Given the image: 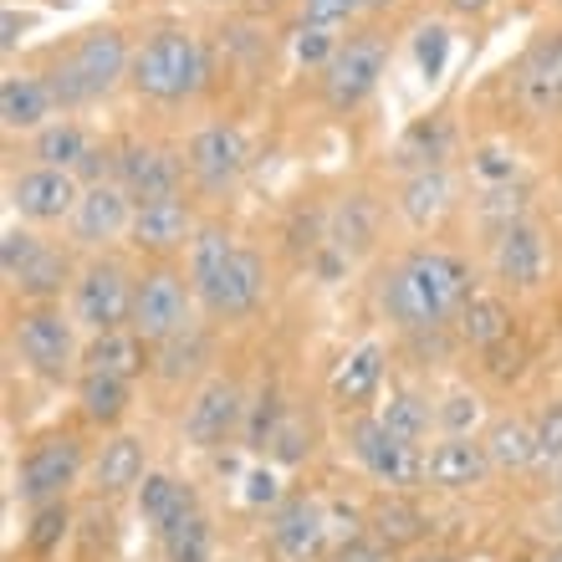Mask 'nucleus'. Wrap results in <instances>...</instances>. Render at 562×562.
Here are the masks:
<instances>
[{
    "label": "nucleus",
    "mask_w": 562,
    "mask_h": 562,
    "mask_svg": "<svg viewBox=\"0 0 562 562\" xmlns=\"http://www.w3.org/2000/svg\"><path fill=\"white\" fill-rule=\"evenodd\" d=\"M373 415L404 445H419V450H425V445L435 440V400H425L415 389H389L384 400L373 404Z\"/></svg>",
    "instance_id": "nucleus-34"
},
{
    "label": "nucleus",
    "mask_w": 562,
    "mask_h": 562,
    "mask_svg": "<svg viewBox=\"0 0 562 562\" xmlns=\"http://www.w3.org/2000/svg\"><path fill=\"white\" fill-rule=\"evenodd\" d=\"M103 144V138L92 134L82 119H72V113H61L57 123H46L42 134L26 138V164H52V169H72V175H82V164L92 159V148Z\"/></svg>",
    "instance_id": "nucleus-27"
},
{
    "label": "nucleus",
    "mask_w": 562,
    "mask_h": 562,
    "mask_svg": "<svg viewBox=\"0 0 562 562\" xmlns=\"http://www.w3.org/2000/svg\"><path fill=\"white\" fill-rule=\"evenodd\" d=\"M82 369H98V373H119V379H144L154 369V348L138 338L134 327H119V333H103V338H88L82 342Z\"/></svg>",
    "instance_id": "nucleus-32"
},
{
    "label": "nucleus",
    "mask_w": 562,
    "mask_h": 562,
    "mask_svg": "<svg viewBox=\"0 0 562 562\" xmlns=\"http://www.w3.org/2000/svg\"><path fill=\"white\" fill-rule=\"evenodd\" d=\"M537 465L542 471H562V400L537 415Z\"/></svg>",
    "instance_id": "nucleus-45"
},
{
    "label": "nucleus",
    "mask_w": 562,
    "mask_h": 562,
    "mask_svg": "<svg viewBox=\"0 0 562 562\" xmlns=\"http://www.w3.org/2000/svg\"><path fill=\"white\" fill-rule=\"evenodd\" d=\"M379 236H384V205L373 200L369 190H348L338 194L323 215V240L333 251H342L348 261H363V256L379 251Z\"/></svg>",
    "instance_id": "nucleus-24"
},
{
    "label": "nucleus",
    "mask_w": 562,
    "mask_h": 562,
    "mask_svg": "<svg viewBox=\"0 0 562 562\" xmlns=\"http://www.w3.org/2000/svg\"><path fill=\"white\" fill-rule=\"evenodd\" d=\"M460 205V175L456 164H435V169H409L400 175L394 194H389V210H394V221L404 231H415V236H429V231H440Z\"/></svg>",
    "instance_id": "nucleus-16"
},
{
    "label": "nucleus",
    "mask_w": 562,
    "mask_h": 562,
    "mask_svg": "<svg viewBox=\"0 0 562 562\" xmlns=\"http://www.w3.org/2000/svg\"><path fill=\"white\" fill-rule=\"evenodd\" d=\"M200 317H205V312H200V296H194L190 271L179 267V261H148V267L138 271L134 317H128V327H134L148 348L175 342L179 333L200 327Z\"/></svg>",
    "instance_id": "nucleus-7"
},
{
    "label": "nucleus",
    "mask_w": 562,
    "mask_h": 562,
    "mask_svg": "<svg viewBox=\"0 0 562 562\" xmlns=\"http://www.w3.org/2000/svg\"><path fill=\"white\" fill-rule=\"evenodd\" d=\"M134 394L138 384L134 379H119V373H98V369H82L72 379V400H77V415L88 419L92 429H123V419L134 415Z\"/></svg>",
    "instance_id": "nucleus-26"
},
{
    "label": "nucleus",
    "mask_w": 562,
    "mask_h": 562,
    "mask_svg": "<svg viewBox=\"0 0 562 562\" xmlns=\"http://www.w3.org/2000/svg\"><path fill=\"white\" fill-rule=\"evenodd\" d=\"M134 210L138 200L119 179H92V184H82V200H77L72 221H67V246L82 256L119 251L134 236Z\"/></svg>",
    "instance_id": "nucleus-12"
},
{
    "label": "nucleus",
    "mask_w": 562,
    "mask_h": 562,
    "mask_svg": "<svg viewBox=\"0 0 562 562\" xmlns=\"http://www.w3.org/2000/svg\"><path fill=\"white\" fill-rule=\"evenodd\" d=\"M31 26H36V15H26V11H15V5H5V11H0V31H5V36H0V52H5V57H15V46L26 42Z\"/></svg>",
    "instance_id": "nucleus-47"
},
{
    "label": "nucleus",
    "mask_w": 562,
    "mask_h": 562,
    "mask_svg": "<svg viewBox=\"0 0 562 562\" xmlns=\"http://www.w3.org/2000/svg\"><path fill=\"white\" fill-rule=\"evenodd\" d=\"M134 506H138V521L159 537V532H169V527H175V521L194 506V491H190V481H179L175 471L154 465V471L144 475V486L134 491Z\"/></svg>",
    "instance_id": "nucleus-31"
},
{
    "label": "nucleus",
    "mask_w": 562,
    "mask_h": 562,
    "mask_svg": "<svg viewBox=\"0 0 562 562\" xmlns=\"http://www.w3.org/2000/svg\"><path fill=\"white\" fill-rule=\"evenodd\" d=\"M512 302H506V292H496V286H481V292L460 307L456 317V333L465 348H475V353H491V348H502L506 338H512Z\"/></svg>",
    "instance_id": "nucleus-29"
},
{
    "label": "nucleus",
    "mask_w": 562,
    "mask_h": 562,
    "mask_svg": "<svg viewBox=\"0 0 562 562\" xmlns=\"http://www.w3.org/2000/svg\"><path fill=\"white\" fill-rule=\"evenodd\" d=\"M205 358H210L205 333H200V327H190V333H179L175 342L154 348V373H159L164 384H184V379H194V384H200V379H210Z\"/></svg>",
    "instance_id": "nucleus-36"
},
{
    "label": "nucleus",
    "mask_w": 562,
    "mask_h": 562,
    "mask_svg": "<svg viewBox=\"0 0 562 562\" xmlns=\"http://www.w3.org/2000/svg\"><path fill=\"white\" fill-rule=\"evenodd\" d=\"M481 440H486V456L496 471L517 475L537 465V419L532 415H496L481 429Z\"/></svg>",
    "instance_id": "nucleus-33"
},
{
    "label": "nucleus",
    "mask_w": 562,
    "mask_h": 562,
    "mask_svg": "<svg viewBox=\"0 0 562 562\" xmlns=\"http://www.w3.org/2000/svg\"><path fill=\"white\" fill-rule=\"evenodd\" d=\"M11 353L21 358V369L42 384H72L82 373V327L72 323L67 302H26L11 307Z\"/></svg>",
    "instance_id": "nucleus-4"
},
{
    "label": "nucleus",
    "mask_w": 562,
    "mask_h": 562,
    "mask_svg": "<svg viewBox=\"0 0 562 562\" xmlns=\"http://www.w3.org/2000/svg\"><path fill=\"white\" fill-rule=\"evenodd\" d=\"M134 292H138V271L128 267L119 251L82 256L72 292H67V312H72V323L82 327V338H103V333L128 327V317H134Z\"/></svg>",
    "instance_id": "nucleus-6"
},
{
    "label": "nucleus",
    "mask_w": 562,
    "mask_h": 562,
    "mask_svg": "<svg viewBox=\"0 0 562 562\" xmlns=\"http://www.w3.org/2000/svg\"><path fill=\"white\" fill-rule=\"evenodd\" d=\"M251 169V138L240 123L210 119L184 138V179L200 200H225Z\"/></svg>",
    "instance_id": "nucleus-9"
},
{
    "label": "nucleus",
    "mask_w": 562,
    "mask_h": 562,
    "mask_svg": "<svg viewBox=\"0 0 562 562\" xmlns=\"http://www.w3.org/2000/svg\"><path fill=\"white\" fill-rule=\"evenodd\" d=\"M481 292L475 267L450 246H409L379 277V312L394 333H440Z\"/></svg>",
    "instance_id": "nucleus-1"
},
{
    "label": "nucleus",
    "mask_w": 562,
    "mask_h": 562,
    "mask_svg": "<svg viewBox=\"0 0 562 562\" xmlns=\"http://www.w3.org/2000/svg\"><path fill=\"white\" fill-rule=\"evenodd\" d=\"M88 465H92V450L77 429H61V425L46 429L15 460V502L26 506V512L31 506L67 502L88 481Z\"/></svg>",
    "instance_id": "nucleus-5"
},
{
    "label": "nucleus",
    "mask_w": 562,
    "mask_h": 562,
    "mask_svg": "<svg viewBox=\"0 0 562 562\" xmlns=\"http://www.w3.org/2000/svg\"><path fill=\"white\" fill-rule=\"evenodd\" d=\"M77 200H82V179L72 169H52V164H21L5 175V205H11V221L21 225H67L72 221Z\"/></svg>",
    "instance_id": "nucleus-13"
},
{
    "label": "nucleus",
    "mask_w": 562,
    "mask_h": 562,
    "mask_svg": "<svg viewBox=\"0 0 562 562\" xmlns=\"http://www.w3.org/2000/svg\"><path fill=\"white\" fill-rule=\"evenodd\" d=\"M517 148L512 144H475L471 148V184L475 190H506V184H517Z\"/></svg>",
    "instance_id": "nucleus-41"
},
{
    "label": "nucleus",
    "mask_w": 562,
    "mask_h": 562,
    "mask_svg": "<svg viewBox=\"0 0 562 562\" xmlns=\"http://www.w3.org/2000/svg\"><path fill=\"white\" fill-rule=\"evenodd\" d=\"M261 302H267V261L246 240H236V251L225 256V267L200 286V312L210 323H240Z\"/></svg>",
    "instance_id": "nucleus-17"
},
{
    "label": "nucleus",
    "mask_w": 562,
    "mask_h": 562,
    "mask_svg": "<svg viewBox=\"0 0 562 562\" xmlns=\"http://www.w3.org/2000/svg\"><path fill=\"white\" fill-rule=\"evenodd\" d=\"M394 5H400V0H358V15H363V21H373V15H389Z\"/></svg>",
    "instance_id": "nucleus-49"
},
{
    "label": "nucleus",
    "mask_w": 562,
    "mask_h": 562,
    "mask_svg": "<svg viewBox=\"0 0 562 562\" xmlns=\"http://www.w3.org/2000/svg\"><path fill=\"white\" fill-rule=\"evenodd\" d=\"M42 246H46V236L36 225H21V221L5 225V236H0V277H5V292L26 277V267L42 256Z\"/></svg>",
    "instance_id": "nucleus-40"
},
{
    "label": "nucleus",
    "mask_w": 562,
    "mask_h": 562,
    "mask_svg": "<svg viewBox=\"0 0 562 562\" xmlns=\"http://www.w3.org/2000/svg\"><path fill=\"white\" fill-rule=\"evenodd\" d=\"M384 379H389V348L384 338H363L353 348H342L333 373H327V394L338 409L358 415V409H373L384 400Z\"/></svg>",
    "instance_id": "nucleus-21"
},
{
    "label": "nucleus",
    "mask_w": 562,
    "mask_h": 562,
    "mask_svg": "<svg viewBox=\"0 0 562 562\" xmlns=\"http://www.w3.org/2000/svg\"><path fill=\"white\" fill-rule=\"evenodd\" d=\"M159 548L164 562H215V527H210L205 506L194 502L169 532H159Z\"/></svg>",
    "instance_id": "nucleus-35"
},
{
    "label": "nucleus",
    "mask_w": 562,
    "mask_h": 562,
    "mask_svg": "<svg viewBox=\"0 0 562 562\" xmlns=\"http://www.w3.org/2000/svg\"><path fill=\"white\" fill-rule=\"evenodd\" d=\"M205 82H210V52L200 42V31L169 21V26L144 31V42H134L128 92L138 103L184 108L205 92Z\"/></svg>",
    "instance_id": "nucleus-3"
},
{
    "label": "nucleus",
    "mask_w": 562,
    "mask_h": 562,
    "mask_svg": "<svg viewBox=\"0 0 562 562\" xmlns=\"http://www.w3.org/2000/svg\"><path fill=\"white\" fill-rule=\"evenodd\" d=\"M200 210H194V200L184 190L179 194H164V200H144V205L134 210V236H128V246H134L138 256H148V261H179V256L190 251L194 231H200Z\"/></svg>",
    "instance_id": "nucleus-18"
},
{
    "label": "nucleus",
    "mask_w": 562,
    "mask_h": 562,
    "mask_svg": "<svg viewBox=\"0 0 562 562\" xmlns=\"http://www.w3.org/2000/svg\"><path fill=\"white\" fill-rule=\"evenodd\" d=\"M450 46H456V36H450V26L445 21H419L415 31V72L419 82H440L445 67H450Z\"/></svg>",
    "instance_id": "nucleus-42"
},
{
    "label": "nucleus",
    "mask_w": 562,
    "mask_h": 562,
    "mask_svg": "<svg viewBox=\"0 0 562 562\" xmlns=\"http://www.w3.org/2000/svg\"><path fill=\"white\" fill-rule=\"evenodd\" d=\"M286 502V475H281L277 460H251L246 471H240V506H251V512H277Z\"/></svg>",
    "instance_id": "nucleus-39"
},
{
    "label": "nucleus",
    "mask_w": 562,
    "mask_h": 562,
    "mask_svg": "<svg viewBox=\"0 0 562 562\" xmlns=\"http://www.w3.org/2000/svg\"><path fill=\"white\" fill-rule=\"evenodd\" d=\"M394 159H400V175L456 159V123H450V113H425V119L409 123L400 144H394Z\"/></svg>",
    "instance_id": "nucleus-30"
},
{
    "label": "nucleus",
    "mask_w": 562,
    "mask_h": 562,
    "mask_svg": "<svg viewBox=\"0 0 562 562\" xmlns=\"http://www.w3.org/2000/svg\"><path fill=\"white\" fill-rule=\"evenodd\" d=\"M512 103H517L521 119H532V123L562 119V31L542 36L517 61V72H512Z\"/></svg>",
    "instance_id": "nucleus-20"
},
{
    "label": "nucleus",
    "mask_w": 562,
    "mask_h": 562,
    "mask_svg": "<svg viewBox=\"0 0 562 562\" xmlns=\"http://www.w3.org/2000/svg\"><path fill=\"white\" fill-rule=\"evenodd\" d=\"M389 72V36L379 26H353L342 36L338 57L327 61V72L317 77V92L333 113H358L369 103L379 82Z\"/></svg>",
    "instance_id": "nucleus-8"
},
{
    "label": "nucleus",
    "mask_w": 562,
    "mask_h": 562,
    "mask_svg": "<svg viewBox=\"0 0 562 562\" xmlns=\"http://www.w3.org/2000/svg\"><path fill=\"white\" fill-rule=\"evenodd\" d=\"M542 562H562V542H558V548H552V552H548V558H542Z\"/></svg>",
    "instance_id": "nucleus-52"
},
{
    "label": "nucleus",
    "mask_w": 562,
    "mask_h": 562,
    "mask_svg": "<svg viewBox=\"0 0 562 562\" xmlns=\"http://www.w3.org/2000/svg\"><path fill=\"white\" fill-rule=\"evenodd\" d=\"M57 119H61V103L52 92V82H46V72L5 67V77H0V128H5V138H31Z\"/></svg>",
    "instance_id": "nucleus-23"
},
{
    "label": "nucleus",
    "mask_w": 562,
    "mask_h": 562,
    "mask_svg": "<svg viewBox=\"0 0 562 562\" xmlns=\"http://www.w3.org/2000/svg\"><path fill=\"white\" fill-rule=\"evenodd\" d=\"M486 267H491L496 292H537L552 271V240H548V231H542V221L521 215V221L491 231Z\"/></svg>",
    "instance_id": "nucleus-14"
},
{
    "label": "nucleus",
    "mask_w": 562,
    "mask_h": 562,
    "mask_svg": "<svg viewBox=\"0 0 562 562\" xmlns=\"http://www.w3.org/2000/svg\"><path fill=\"white\" fill-rule=\"evenodd\" d=\"M425 532H429V517H425V506H419L409 491H384V496L369 506V537L384 552L419 548Z\"/></svg>",
    "instance_id": "nucleus-28"
},
{
    "label": "nucleus",
    "mask_w": 562,
    "mask_h": 562,
    "mask_svg": "<svg viewBox=\"0 0 562 562\" xmlns=\"http://www.w3.org/2000/svg\"><path fill=\"white\" fill-rule=\"evenodd\" d=\"M302 456H312V440L302 435V419L286 409L281 425H277V435H271V445H267V460H277V465H296Z\"/></svg>",
    "instance_id": "nucleus-44"
},
{
    "label": "nucleus",
    "mask_w": 562,
    "mask_h": 562,
    "mask_svg": "<svg viewBox=\"0 0 562 562\" xmlns=\"http://www.w3.org/2000/svg\"><path fill=\"white\" fill-rule=\"evenodd\" d=\"M205 5H236V0H205Z\"/></svg>",
    "instance_id": "nucleus-53"
},
{
    "label": "nucleus",
    "mask_w": 562,
    "mask_h": 562,
    "mask_svg": "<svg viewBox=\"0 0 562 562\" xmlns=\"http://www.w3.org/2000/svg\"><path fill=\"white\" fill-rule=\"evenodd\" d=\"M26 517H31V527H26V548L31 552H57L61 537H67V527H72V512H67V502L31 506Z\"/></svg>",
    "instance_id": "nucleus-43"
},
{
    "label": "nucleus",
    "mask_w": 562,
    "mask_h": 562,
    "mask_svg": "<svg viewBox=\"0 0 562 562\" xmlns=\"http://www.w3.org/2000/svg\"><path fill=\"white\" fill-rule=\"evenodd\" d=\"M342 36H348V26H323V21H296L292 31V61L302 67V72H327V61L338 57Z\"/></svg>",
    "instance_id": "nucleus-37"
},
{
    "label": "nucleus",
    "mask_w": 562,
    "mask_h": 562,
    "mask_svg": "<svg viewBox=\"0 0 562 562\" xmlns=\"http://www.w3.org/2000/svg\"><path fill=\"white\" fill-rule=\"evenodd\" d=\"M302 21H323V26H348L358 21V0H296Z\"/></svg>",
    "instance_id": "nucleus-46"
},
{
    "label": "nucleus",
    "mask_w": 562,
    "mask_h": 562,
    "mask_svg": "<svg viewBox=\"0 0 562 562\" xmlns=\"http://www.w3.org/2000/svg\"><path fill=\"white\" fill-rule=\"evenodd\" d=\"M246 409H251V394L231 379V373H210L190 389L184 400V415H179V435L194 450H231V445L246 435Z\"/></svg>",
    "instance_id": "nucleus-10"
},
{
    "label": "nucleus",
    "mask_w": 562,
    "mask_h": 562,
    "mask_svg": "<svg viewBox=\"0 0 562 562\" xmlns=\"http://www.w3.org/2000/svg\"><path fill=\"white\" fill-rule=\"evenodd\" d=\"M486 425V400L475 389L456 384L435 400V435H481Z\"/></svg>",
    "instance_id": "nucleus-38"
},
{
    "label": "nucleus",
    "mask_w": 562,
    "mask_h": 562,
    "mask_svg": "<svg viewBox=\"0 0 562 562\" xmlns=\"http://www.w3.org/2000/svg\"><path fill=\"white\" fill-rule=\"evenodd\" d=\"M113 179L134 194L138 205L144 200H164V194H179L190 179H184V148H169L159 138H119L113 144Z\"/></svg>",
    "instance_id": "nucleus-15"
},
{
    "label": "nucleus",
    "mask_w": 562,
    "mask_h": 562,
    "mask_svg": "<svg viewBox=\"0 0 562 562\" xmlns=\"http://www.w3.org/2000/svg\"><path fill=\"white\" fill-rule=\"evenodd\" d=\"M409 562H456V558H445V552H419V558H409Z\"/></svg>",
    "instance_id": "nucleus-51"
},
{
    "label": "nucleus",
    "mask_w": 562,
    "mask_h": 562,
    "mask_svg": "<svg viewBox=\"0 0 562 562\" xmlns=\"http://www.w3.org/2000/svg\"><path fill=\"white\" fill-rule=\"evenodd\" d=\"M267 542L281 562H323L333 552L327 502L323 496H286L267 517Z\"/></svg>",
    "instance_id": "nucleus-19"
},
{
    "label": "nucleus",
    "mask_w": 562,
    "mask_h": 562,
    "mask_svg": "<svg viewBox=\"0 0 562 562\" xmlns=\"http://www.w3.org/2000/svg\"><path fill=\"white\" fill-rule=\"evenodd\" d=\"M491 456L481 435H435L425 445V486L445 491V496H465V491L491 481Z\"/></svg>",
    "instance_id": "nucleus-22"
},
{
    "label": "nucleus",
    "mask_w": 562,
    "mask_h": 562,
    "mask_svg": "<svg viewBox=\"0 0 562 562\" xmlns=\"http://www.w3.org/2000/svg\"><path fill=\"white\" fill-rule=\"evenodd\" d=\"M491 5H496V0H440V11L456 15V21H481Z\"/></svg>",
    "instance_id": "nucleus-48"
},
{
    "label": "nucleus",
    "mask_w": 562,
    "mask_h": 562,
    "mask_svg": "<svg viewBox=\"0 0 562 562\" xmlns=\"http://www.w3.org/2000/svg\"><path fill=\"white\" fill-rule=\"evenodd\" d=\"M552 11H558V15H562V0H552Z\"/></svg>",
    "instance_id": "nucleus-54"
},
{
    "label": "nucleus",
    "mask_w": 562,
    "mask_h": 562,
    "mask_svg": "<svg viewBox=\"0 0 562 562\" xmlns=\"http://www.w3.org/2000/svg\"><path fill=\"white\" fill-rule=\"evenodd\" d=\"M128 67H134V42L128 31L103 21V26L77 31L72 42H61L46 57V82L57 92L61 113H88V108L108 103L119 88H128Z\"/></svg>",
    "instance_id": "nucleus-2"
},
{
    "label": "nucleus",
    "mask_w": 562,
    "mask_h": 562,
    "mask_svg": "<svg viewBox=\"0 0 562 562\" xmlns=\"http://www.w3.org/2000/svg\"><path fill=\"white\" fill-rule=\"evenodd\" d=\"M154 471L148 465V440L134 435V429H113L103 435V445H92V465H88V486L98 496H134L144 486V475Z\"/></svg>",
    "instance_id": "nucleus-25"
},
{
    "label": "nucleus",
    "mask_w": 562,
    "mask_h": 562,
    "mask_svg": "<svg viewBox=\"0 0 562 562\" xmlns=\"http://www.w3.org/2000/svg\"><path fill=\"white\" fill-rule=\"evenodd\" d=\"M548 527H552V537H558V542H562V496H558V502H552V512H548Z\"/></svg>",
    "instance_id": "nucleus-50"
},
{
    "label": "nucleus",
    "mask_w": 562,
    "mask_h": 562,
    "mask_svg": "<svg viewBox=\"0 0 562 562\" xmlns=\"http://www.w3.org/2000/svg\"><path fill=\"white\" fill-rule=\"evenodd\" d=\"M342 445H348L353 465L369 475L373 486H384V491H415V486H425V450H419V445L394 440V435L379 425V415H373V409L348 415V425H342Z\"/></svg>",
    "instance_id": "nucleus-11"
}]
</instances>
